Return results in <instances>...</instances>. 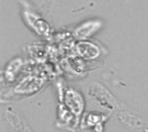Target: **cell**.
Listing matches in <instances>:
<instances>
[{"label": "cell", "mask_w": 148, "mask_h": 132, "mask_svg": "<svg viewBox=\"0 0 148 132\" xmlns=\"http://www.w3.org/2000/svg\"><path fill=\"white\" fill-rule=\"evenodd\" d=\"M66 103L75 113H80L83 107L82 97L74 91H69L66 95Z\"/></svg>", "instance_id": "1"}, {"label": "cell", "mask_w": 148, "mask_h": 132, "mask_svg": "<svg viewBox=\"0 0 148 132\" xmlns=\"http://www.w3.org/2000/svg\"><path fill=\"white\" fill-rule=\"evenodd\" d=\"M79 48V53L82 56L87 59H93L98 56L99 50L96 48V46L91 44V43H81L78 46Z\"/></svg>", "instance_id": "2"}, {"label": "cell", "mask_w": 148, "mask_h": 132, "mask_svg": "<svg viewBox=\"0 0 148 132\" xmlns=\"http://www.w3.org/2000/svg\"><path fill=\"white\" fill-rule=\"evenodd\" d=\"M96 28V23L95 22H88L82 27L78 28L75 31V35L79 38H86L89 35H91Z\"/></svg>", "instance_id": "3"}]
</instances>
